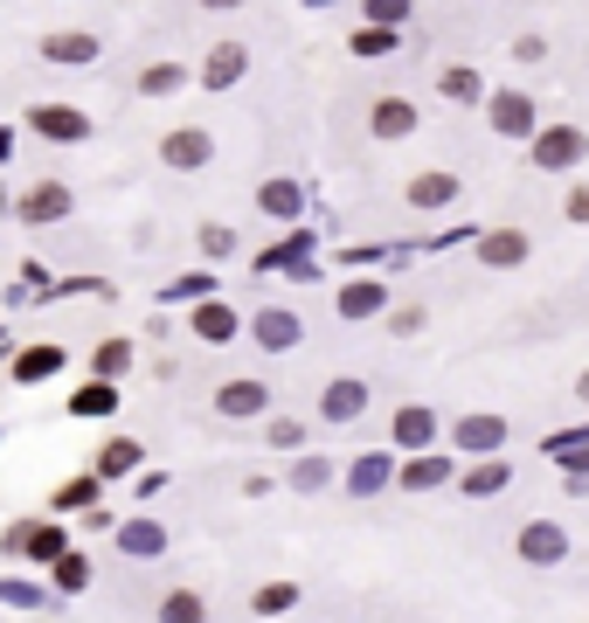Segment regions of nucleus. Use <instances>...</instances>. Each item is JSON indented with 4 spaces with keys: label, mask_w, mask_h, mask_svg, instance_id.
I'll return each instance as SVG.
<instances>
[{
    "label": "nucleus",
    "mask_w": 589,
    "mask_h": 623,
    "mask_svg": "<svg viewBox=\"0 0 589 623\" xmlns=\"http://www.w3.org/2000/svg\"><path fill=\"white\" fill-rule=\"evenodd\" d=\"M21 125H29L35 139H49V146H84L91 139V112H76V104H29Z\"/></svg>",
    "instance_id": "1"
},
{
    "label": "nucleus",
    "mask_w": 589,
    "mask_h": 623,
    "mask_svg": "<svg viewBox=\"0 0 589 623\" xmlns=\"http://www.w3.org/2000/svg\"><path fill=\"white\" fill-rule=\"evenodd\" d=\"M160 160L173 167V173H201L215 160V139H209V125H173V133L160 139Z\"/></svg>",
    "instance_id": "2"
},
{
    "label": "nucleus",
    "mask_w": 589,
    "mask_h": 623,
    "mask_svg": "<svg viewBox=\"0 0 589 623\" xmlns=\"http://www.w3.org/2000/svg\"><path fill=\"white\" fill-rule=\"evenodd\" d=\"M97 56H105V42L84 35V29H56V35H42V63H63V70H91Z\"/></svg>",
    "instance_id": "3"
},
{
    "label": "nucleus",
    "mask_w": 589,
    "mask_h": 623,
    "mask_svg": "<svg viewBox=\"0 0 589 623\" xmlns=\"http://www.w3.org/2000/svg\"><path fill=\"white\" fill-rule=\"evenodd\" d=\"M250 70V49L243 42H215L209 56H201V91H236Z\"/></svg>",
    "instance_id": "4"
},
{
    "label": "nucleus",
    "mask_w": 589,
    "mask_h": 623,
    "mask_svg": "<svg viewBox=\"0 0 589 623\" xmlns=\"http://www.w3.org/2000/svg\"><path fill=\"white\" fill-rule=\"evenodd\" d=\"M485 118H493L499 139H534V104L520 91H493L485 97Z\"/></svg>",
    "instance_id": "5"
},
{
    "label": "nucleus",
    "mask_w": 589,
    "mask_h": 623,
    "mask_svg": "<svg viewBox=\"0 0 589 623\" xmlns=\"http://www.w3.org/2000/svg\"><path fill=\"white\" fill-rule=\"evenodd\" d=\"M21 222H63L70 215V188L63 180H35V188H21Z\"/></svg>",
    "instance_id": "6"
},
{
    "label": "nucleus",
    "mask_w": 589,
    "mask_h": 623,
    "mask_svg": "<svg viewBox=\"0 0 589 623\" xmlns=\"http://www.w3.org/2000/svg\"><path fill=\"white\" fill-rule=\"evenodd\" d=\"M215 409L229 415V423H250V415L271 409V388H264V381H222V388H215Z\"/></svg>",
    "instance_id": "7"
},
{
    "label": "nucleus",
    "mask_w": 589,
    "mask_h": 623,
    "mask_svg": "<svg viewBox=\"0 0 589 623\" xmlns=\"http://www.w3.org/2000/svg\"><path fill=\"white\" fill-rule=\"evenodd\" d=\"M561 555H569V534H561L555 519H534V527L520 534V561L527 568H555Z\"/></svg>",
    "instance_id": "8"
},
{
    "label": "nucleus",
    "mask_w": 589,
    "mask_h": 623,
    "mask_svg": "<svg viewBox=\"0 0 589 623\" xmlns=\"http://www.w3.org/2000/svg\"><path fill=\"white\" fill-rule=\"evenodd\" d=\"M368 133L375 139H409V133H417V104H409V97H375Z\"/></svg>",
    "instance_id": "9"
},
{
    "label": "nucleus",
    "mask_w": 589,
    "mask_h": 623,
    "mask_svg": "<svg viewBox=\"0 0 589 623\" xmlns=\"http://www.w3.org/2000/svg\"><path fill=\"white\" fill-rule=\"evenodd\" d=\"M236 332H243V319H236L222 298H201V305H194V340L222 347V340H236Z\"/></svg>",
    "instance_id": "10"
},
{
    "label": "nucleus",
    "mask_w": 589,
    "mask_h": 623,
    "mask_svg": "<svg viewBox=\"0 0 589 623\" xmlns=\"http://www.w3.org/2000/svg\"><path fill=\"white\" fill-rule=\"evenodd\" d=\"M361 409H368V388H361V381H326V395H319V415H326V423H354Z\"/></svg>",
    "instance_id": "11"
},
{
    "label": "nucleus",
    "mask_w": 589,
    "mask_h": 623,
    "mask_svg": "<svg viewBox=\"0 0 589 623\" xmlns=\"http://www.w3.org/2000/svg\"><path fill=\"white\" fill-rule=\"evenodd\" d=\"M582 133H576V125H561V133H541V139H534V160H541V167H576L582 160Z\"/></svg>",
    "instance_id": "12"
},
{
    "label": "nucleus",
    "mask_w": 589,
    "mask_h": 623,
    "mask_svg": "<svg viewBox=\"0 0 589 623\" xmlns=\"http://www.w3.org/2000/svg\"><path fill=\"white\" fill-rule=\"evenodd\" d=\"M478 264H493V271L527 264V236H520V229H493V236L478 243Z\"/></svg>",
    "instance_id": "13"
},
{
    "label": "nucleus",
    "mask_w": 589,
    "mask_h": 623,
    "mask_svg": "<svg viewBox=\"0 0 589 623\" xmlns=\"http://www.w3.org/2000/svg\"><path fill=\"white\" fill-rule=\"evenodd\" d=\"M118 409V381H76V395H70V415H84V423H91V415H112Z\"/></svg>",
    "instance_id": "14"
},
{
    "label": "nucleus",
    "mask_w": 589,
    "mask_h": 623,
    "mask_svg": "<svg viewBox=\"0 0 589 623\" xmlns=\"http://www.w3.org/2000/svg\"><path fill=\"white\" fill-rule=\"evenodd\" d=\"M444 201H457V173H417L409 180V208H444Z\"/></svg>",
    "instance_id": "15"
},
{
    "label": "nucleus",
    "mask_w": 589,
    "mask_h": 623,
    "mask_svg": "<svg viewBox=\"0 0 589 623\" xmlns=\"http://www.w3.org/2000/svg\"><path fill=\"white\" fill-rule=\"evenodd\" d=\"M250 332H257L271 353H292L298 347V319H292V312H257V326H250Z\"/></svg>",
    "instance_id": "16"
},
{
    "label": "nucleus",
    "mask_w": 589,
    "mask_h": 623,
    "mask_svg": "<svg viewBox=\"0 0 589 623\" xmlns=\"http://www.w3.org/2000/svg\"><path fill=\"white\" fill-rule=\"evenodd\" d=\"M457 444H465V451H499L506 423H499V415H465V423H457Z\"/></svg>",
    "instance_id": "17"
},
{
    "label": "nucleus",
    "mask_w": 589,
    "mask_h": 623,
    "mask_svg": "<svg viewBox=\"0 0 589 623\" xmlns=\"http://www.w3.org/2000/svg\"><path fill=\"white\" fill-rule=\"evenodd\" d=\"M63 368V347H29V353H14V381H49Z\"/></svg>",
    "instance_id": "18"
},
{
    "label": "nucleus",
    "mask_w": 589,
    "mask_h": 623,
    "mask_svg": "<svg viewBox=\"0 0 589 623\" xmlns=\"http://www.w3.org/2000/svg\"><path fill=\"white\" fill-rule=\"evenodd\" d=\"M146 451L133 444V436H112V444L105 451H97V472H105V478H125V472H133V464H139Z\"/></svg>",
    "instance_id": "19"
},
{
    "label": "nucleus",
    "mask_w": 589,
    "mask_h": 623,
    "mask_svg": "<svg viewBox=\"0 0 589 623\" xmlns=\"http://www.w3.org/2000/svg\"><path fill=\"white\" fill-rule=\"evenodd\" d=\"M91 368H97V381H118L125 368H133V340H97Z\"/></svg>",
    "instance_id": "20"
},
{
    "label": "nucleus",
    "mask_w": 589,
    "mask_h": 623,
    "mask_svg": "<svg viewBox=\"0 0 589 623\" xmlns=\"http://www.w3.org/2000/svg\"><path fill=\"white\" fill-rule=\"evenodd\" d=\"M14 540H21V555H29V561H63V534L56 527H21Z\"/></svg>",
    "instance_id": "21"
},
{
    "label": "nucleus",
    "mask_w": 589,
    "mask_h": 623,
    "mask_svg": "<svg viewBox=\"0 0 589 623\" xmlns=\"http://www.w3.org/2000/svg\"><path fill=\"white\" fill-rule=\"evenodd\" d=\"M160 623H209V603H201L194 589H173L160 603Z\"/></svg>",
    "instance_id": "22"
},
{
    "label": "nucleus",
    "mask_w": 589,
    "mask_h": 623,
    "mask_svg": "<svg viewBox=\"0 0 589 623\" xmlns=\"http://www.w3.org/2000/svg\"><path fill=\"white\" fill-rule=\"evenodd\" d=\"M181 84H188L181 63H152V70H139V91H146V97H173Z\"/></svg>",
    "instance_id": "23"
},
{
    "label": "nucleus",
    "mask_w": 589,
    "mask_h": 623,
    "mask_svg": "<svg viewBox=\"0 0 589 623\" xmlns=\"http://www.w3.org/2000/svg\"><path fill=\"white\" fill-rule=\"evenodd\" d=\"M451 478V457H417V464H402V485L409 492H430V485H444Z\"/></svg>",
    "instance_id": "24"
},
{
    "label": "nucleus",
    "mask_w": 589,
    "mask_h": 623,
    "mask_svg": "<svg viewBox=\"0 0 589 623\" xmlns=\"http://www.w3.org/2000/svg\"><path fill=\"white\" fill-rule=\"evenodd\" d=\"M430 430H438V415H430V409H402L396 415V444H430Z\"/></svg>",
    "instance_id": "25"
},
{
    "label": "nucleus",
    "mask_w": 589,
    "mask_h": 623,
    "mask_svg": "<svg viewBox=\"0 0 589 623\" xmlns=\"http://www.w3.org/2000/svg\"><path fill=\"white\" fill-rule=\"evenodd\" d=\"M438 91H444L451 104H472V97H478V76H472L465 63H451V70H438Z\"/></svg>",
    "instance_id": "26"
},
{
    "label": "nucleus",
    "mask_w": 589,
    "mask_h": 623,
    "mask_svg": "<svg viewBox=\"0 0 589 623\" xmlns=\"http://www.w3.org/2000/svg\"><path fill=\"white\" fill-rule=\"evenodd\" d=\"M506 478H514V472H506V457H485L478 472H465V492H472V499H485V492H499Z\"/></svg>",
    "instance_id": "27"
},
{
    "label": "nucleus",
    "mask_w": 589,
    "mask_h": 623,
    "mask_svg": "<svg viewBox=\"0 0 589 623\" xmlns=\"http://www.w3.org/2000/svg\"><path fill=\"white\" fill-rule=\"evenodd\" d=\"M340 312H347V319H368V312H381V284H347V292H340Z\"/></svg>",
    "instance_id": "28"
},
{
    "label": "nucleus",
    "mask_w": 589,
    "mask_h": 623,
    "mask_svg": "<svg viewBox=\"0 0 589 623\" xmlns=\"http://www.w3.org/2000/svg\"><path fill=\"white\" fill-rule=\"evenodd\" d=\"M194 236H201V256H236V229L229 222H201Z\"/></svg>",
    "instance_id": "29"
},
{
    "label": "nucleus",
    "mask_w": 589,
    "mask_h": 623,
    "mask_svg": "<svg viewBox=\"0 0 589 623\" xmlns=\"http://www.w3.org/2000/svg\"><path fill=\"white\" fill-rule=\"evenodd\" d=\"M209 292H215V277H209V271H188V277H173V284H167V298H181V305H201Z\"/></svg>",
    "instance_id": "30"
},
{
    "label": "nucleus",
    "mask_w": 589,
    "mask_h": 623,
    "mask_svg": "<svg viewBox=\"0 0 589 623\" xmlns=\"http://www.w3.org/2000/svg\"><path fill=\"white\" fill-rule=\"evenodd\" d=\"M257 201H264V215H298V188H292V180H271Z\"/></svg>",
    "instance_id": "31"
},
{
    "label": "nucleus",
    "mask_w": 589,
    "mask_h": 623,
    "mask_svg": "<svg viewBox=\"0 0 589 623\" xmlns=\"http://www.w3.org/2000/svg\"><path fill=\"white\" fill-rule=\"evenodd\" d=\"M361 14L375 21V29H402V14H409V0H361Z\"/></svg>",
    "instance_id": "32"
},
{
    "label": "nucleus",
    "mask_w": 589,
    "mask_h": 623,
    "mask_svg": "<svg viewBox=\"0 0 589 623\" xmlns=\"http://www.w3.org/2000/svg\"><path fill=\"white\" fill-rule=\"evenodd\" d=\"M84 582H91V561H84V555H63V561H56V589H70V595H76Z\"/></svg>",
    "instance_id": "33"
},
{
    "label": "nucleus",
    "mask_w": 589,
    "mask_h": 623,
    "mask_svg": "<svg viewBox=\"0 0 589 623\" xmlns=\"http://www.w3.org/2000/svg\"><path fill=\"white\" fill-rule=\"evenodd\" d=\"M298 603V589L292 582H271V589H257V616H277V610H292Z\"/></svg>",
    "instance_id": "34"
},
{
    "label": "nucleus",
    "mask_w": 589,
    "mask_h": 623,
    "mask_svg": "<svg viewBox=\"0 0 589 623\" xmlns=\"http://www.w3.org/2000/svg\"><path fill=\"white\" fill-rule=\"evenodd\" d=\"M389 42H396V29H361V35H354V56H381Z\"/></svg>",
    "instance_id": "35"
},
{
    "label": "nucleus",
    "mask_w": 589,
    "mask_h": 623,
    "mask_svg": "<svg viewBox=\"0 0 589 623\" xmlns=\"http://www.w3.org/2000/svg\"><path fill=\"white\" fill-rule=\"evenodd\" d=\"M56 506H97V478H76V485H63V492H56Z\"/></svg>",
    "instance_id": "36"
},
{
    "label": "nucleus",
    "mask_w": 589,
    "mask_h": 623,
    "mask_svg": "<svg viewBox=\"0 0 589 623\" xmlns=\"http://www.w3.org/2000/svg\"><path fill=\"white\" fill-rule=\"evenodd\" d=\"M125 548H133V555L146 548V555H152V548H160V527H133V534H125Z\"/></svg>",
    "instance_id": "37"
},
{
    "label": "nucleus",
    "mask_w": 589,
    "mask_h": 623,
    "mask_svg": "<svg viewBox=\"0 0 589 623\" xmlns=\"http://www.w3.org/2000/svg\"><path fill=\"white\" fill-rule=\"evenodd\" d=\"M569 222H589V180H582V188L569 194Z\"/></svg>",
    "instance_id": "38"
},
{
    "label": "nucleus",
    "mask_w": 589,
    "mask_h": 623,
    "mask_svg": "<svg viewBox=\"0 0 589 623\" xmlns=\"http://www.w3.org/2000/svg\"><path fill=\"white\" fill-rule=\"evenodd\" d=\"M201 8H215V14H229V8H243V0H201Z\"/></svg>",
    "instance_id": "39"
},
{
    "label": "nucleus",
    "mask_w": 589,
    "mask_h": 623,
    "mask_svg": "<svg viewBox=\"0 0 589 623\" xmlns=\"http://www.w3.org/2000/svg\"><path fill=\"white\" fill-rule=\"evenodd\" d=\"M576 395H582V402H589V374H582V381H576Z\"/></svg>",
    "instance_id": "40"
}]
</instances>
